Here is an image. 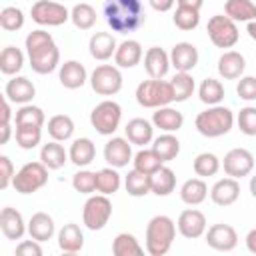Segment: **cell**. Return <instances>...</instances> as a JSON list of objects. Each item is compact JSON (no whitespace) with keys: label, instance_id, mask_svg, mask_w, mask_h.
Masks as SVG:
<instances>
[{"label":"cell","instance_id":"obj_56","mask_svg":"<svg viewBox=\"0 0 256 256\" xmlns=\"http://www.w3.org/2000/svg\"><path fill=\"white\" fill-rule=\"evenodd\" d=\"M246 248H248L252 254H256V228H252V230L246 234Z\"/></svg>","mask_w":256,"mask_h":256},{"label":"cell","instance_id":"obj_22","mask_svg":"<svg viewBox=\"0 0 256 256\" xmlns=\"http://www.w3.org/2000/svg\"><path fill=\"white\" fill-rule=\"evenodd\" d=\"M244 68H246V60L236 50H228V52H224L218 58V74L224 80H236V78H240L242 72H244Z\"/></svg>","mask_w":256,"mask_h":256},{"label":"cell","instance_id":"obj_24","mask_svg":"<svg viewBox=\"0 0 256 256\" xmlns=\"http://www.w3.org/2000/svg\"><path fill=\"white\" fill-rule=\"evenodd\" d=\"M60 84L68 90H76V88H82L84 82H86V68L84 64H80L78 60H66L62 66H60Z\"/></svg>","mask_w":256,"mask_h":256},{"label":"cell","instance_id":"obj_59","mask_svg":"<svg viewBox=\"0 0 256 256\" xmlns=\"http://www.w3.org/2000/svg\"><path fill=\"white\" fill-rule=\"evenodd\" d=\"M250 194L256 198V174L250 178Z\"/></svg>","mask_w":256,"mask_h":256},{"label":"cell","instance_id":"obj_30","mask_svg":"<svg viewBox=\"0 0 256 256\" xmlns=\"http://www.w3.org/2000/svg\"><path fill=\"white\" fill-rule=\"evenodd\" d=\"M68 156H70V162L76 164L78 168L88 166L96 156V146H94V142L90 138H76L70 144Z\"/></svg>","mask_w":256,"mask_h":256},{"label":"cell","instance_id":"obj_11","mask_svg":"<svg viewBox=\"0 0 256 256\" xmlns=\"http://www.w3.org/2000/svg\"><path fill=\"white\" fill-rule=\"evenodd\" d=\"M30 12H32V20L40 26H60L70 18V12L64 4L48 2V0H40L32 4Z\"/></svg>","mask_w":256,"mask_h":256},{"label":"cell","instance_id":"obj_58","mask_svg":"<svg viewBox=\"0 0 256 256\" xmlns=\"http://www.w3.org/2000/svg\"><path fill=\"white\" fill-rule=\"evenodd\" d=\"M246 32H248V36H250L252 40H256V20H254V22H248Z\"/></svg>","mask_w":256,"mask_h":256},{"label":"cell","instance_id":"obj_9","mask_svg":"<svg viewBox=\"0 0 256 256\" xmlns=\"http://www.w3.org/2000/svg\"><path fill=\"white\" fill-rule=\"evenodd\" d=\"M112 216V202L104 194L90 196L84 202L82 210V222L88 230H102Z\"/></svg>","mask_w":256,"mask_h":256},{"label":"cell","instance_id":"obj_32","mask_svg":"<svg viewBox=\"0 0 256 256\" xmlns=\"http://www.w3.org/2000/svg\"><path fill=\"white\" fill-rule=\"evenodd\" d=\"M224 14L232 22H254L256 20V4L250 0H228L224 4Z\"/></svg>","mask_w":256,"mask_h":256},{"label":"cell","instance_id":"obj_39","mask_svg":"<svg viewBox=\"0 0 256 256\" xmlns=\"http://www.w3.org/2000/svg\"><path fill=\"white\" fill-rule=\"evenodd\" d=\"M198 96H200V100L204 104L218 106L222 102V98H224V86L216 78H204L202 84H200V88H198Z\"/></svg>","mask_w":256,"mask_h":256},{"label":"cell","instance_id":"obj_50","mask_svg":"<svg viewBox=\"0 0 256 256\" xmlns=\"http://www.w3.org/2000/svg\"><path fill=\"white\" fill-rule=\"evenodd\" d=\"M238 128L240 132H244L246 136H256V108L254 106H246L238 112Z\"/></svg>","mask_w":256,"mask_h":256},{"label":"cell","instance_id":"obj_34","mask_svg":"<svg viewBox=\"0 0 256 256\" xmlns=\"http://www.w3.org/2000/svg\"><path fill=\"white\" fill-rule=\"evenodd\" d=\"M174 188H176V176L172 168L162 166L158 172L150 176V192H154L156 196H168L174 192Z\"/></svg>","mask_w":256,"mask_h":256},{"label":"cell","instance_id":"obj_8","mask_svg":"<svg viewBox=\"0 0 256 256\" xmlns=\"http://www.w3.org/2000/svg\"><path fill=\"white\" fill-rule=\"evenodd\" d=\"M208 38L216 48H232L238 42V26L226 14H214L206 26Z\"/></svg>","mask_w":256,"mask_h":256},{"label":"cell","instance_id":"obj_18","mask_svg":"<svg viewBox=\"0 0 256 256\" xmlns=\"http://www.w3.org/2000/svg\"><path fill=\"white\" fill-rule=\"evenodd\" d=\"M198 64V48L192 42H178L170 50V66L178 72H190Z\"/></svg>","mask_w":256,"mask_h":256},{"label":"cell","instance_id":"obj_46","mask_svg":"<svg viewBox=\"0 0 256 256\" xmlns=\"http://www.w3.org/2000/svg\"><path fill=\"white\" fill-rule=\"evenodd\" d=\"M42 124H44L42 108L26 104V106H20L16 110V126H36V128H42Z\"/></svg>","mask_w":256,"mask_h":256},{"label":"cell","instance_id":"obj_17","mask_svg":"<svg viewBox=\"0 0 256 256\" xmlns=\"http://www.w3.org/2000/svg\"><path fill=\"white\" fill-rule=\"evenodd\" d=\"M178 230L184 238H200L206 232V216L196 208L182 210L178 216Z\"/></svg>","mask_w":256,"mask_h":256},{"label":"cell","instance_id":"obj_29","mask_svg":"<svg viewBox=\"0 0 256 256\" xmlns=\"http://www.w3.org/2000/svg\"><path fill=\"white\" fill-rule=\"evenodd\" d=\"M58 246L62 252H80L84 246V234L78 224L68 222L58 232Z\"/></svg>","mask_w":256,"mask_h":256},{"label":"cell","instance_id":"obj_16","mask_svg":"<svg viewBox=\"0 0 256 256\" xmlns=\"http://www.w3.org/2000/svg\"><path fill=\"white\" fill-rule=\"evenodd\" d=\"M144 68L152 80H162L170 70V54L160 46H150L144 54Z\"/></svg>","mask_w":256,"mask_h":256},{"label":"cell","instance_id":"obj_44","mask_svg":"<svg viewBox=\"0 0 256 256\" xmlns=\"http://www.w3.org/2000/svg\"><path fill=\"white\" fill-rule=\"evenodd\" d=\"M170 84H172L174 102H184L194 92V78L188 72H176V76L170 80Z\"/></svg>","mask_w":256,"mask_h":256},{"label":"cell","instance_id":"obj_26","mask_svg":"<svg viewBox=\"0 0 256 256\" xmlns=\"http://www.w3.org/2000/svg\"><path fill=\"white\" fill-rule=\"evenodd\" d=\"M152 124L160 130H164V134H172V132H178L184 124V116L182 112H178L176 108H158L154 114H152Z\"/></svg>","mask_w":256,"mask_h":256},{"label":"cell","instance_id":"obj_57","mask_svg":"<svg viewBox=\"0 0 256 256\" xmlns=\"http://www.w3.org/2000/svg\"><path fill=\"white\" fill-rule=\"evenodd\" d=\"M0 132H2V136H0V144H6L8 140H10V124H6V126H0Z\"/></svg>","mask_w":256,"mask_h":256},{"label":"cell","instance_id":"obj_21","mask_svg":"<svg viewBox=\"0 0 256 256\" xmlns=\"http://www.w3.org/2000/svg\"><path fill=\"white\" fill-rule=\"evenodd\" d=\"M238 196H240V184L234 178H220L210 188V198L218 206H230L238 200Z\"/></svg>","mask_w":256,"mask_h":256},{"label":"cell","instance_id":"obj_12","mask_svg":"<svg viewBox=\"0 0 256 256\" xmlns=\"http://www.w3.org/2000/svg\"><path fill=\"white\" fill-rule=\"evenodd\" d=\"M254 168V156L250 150L246 148H232L226 156H224V172L228 174V178H244L252 172Z\"/></svg>","mask_w":256,"mask_h":256},{"label":"cell","instance_id":"obj_23","mask_svg":"<svg viewBox=\"0 0 256 256\" xmlns=\"http://www.w3.org/2000/svg\"><path fill=\"white\" fill-rule=\"evenodd\" d=\"M88 48H90V56L104 62L108 60L112 54H116V38L110 34V32H94L90 42H88Z\"/></svg>","mask_w":256,"mask_h":256},{"label":"cell","instance_id":"obj_42","mask_svg":"<svg viewBox=\"0 0 256 256\" xmlns=\"http://www.w3.org/2000/svg\"><path fill=\"white\" fill-rule=\"evenodd\" d=\"M134 170H138V172H142V174H146V176H152L154 172H158L164 164H162V160L154 154V150L152 148H144V150H140L136 156H134Z\"/></svg>","mask_w":256,"mask_h":256},{"label":"cell","instance_id":"obj_28","mask_svg":"<svg viewBox=\"0 0 256 256\" xmlns=\"http://www.w3.org/2000/svg\"><path fill=\"white\" fill-rule=\"evenodd\" d=\"M126 140L130 144H136V146H144V144H150L152 142V136H154V128L148 120L144 118H132L126 128Z\"/></svg>","mask_w":256,"mask_h":256},{"label":"cell","instance_id":"obj_19","mask_svg":"<svg viewBox=\"0 0 256 256\" xmlns=\"http://www.w3.org/2000/svg\"><path fill=\"white\" fill-rule=\"evenodd\" d=\"M0 230L8 240H20L28 230V226L24 224V218L16 208L6 206L0 212Z\"/></svg>","mask_w":256,"mask_h":256},{"label":"cell","instance_id":"obj_40","mask_svg":"<svg viewBox=\"0 0 256 256\" xmlns=\"http://www.w3.org/2000/svg\"><path fill=\"white\" fill-rule=\"evenodd\" d=\"M70 20H72V24L76 28L90 30L96 24V10H94V6L86 4V2L74 4V8L70 10Z\"/></svg>","mask_w":256,"mask_h":256},{"label":"cell","instance_id":"obj_35","mask_svg":"<svg viewBox=\"0 0 256 256\" xmlns=\"http://www.w3.org/2000/svg\"><path fill=\"white\" fill-rule=\"evenodd\" d=\"M152 150L162 160V164L170 162V160H174L180 154V140L174 134H160L158 138H154Z\"/></svg>","mask_w":256,"mask_h":256},{"label":"cell","instance_id":"obj_37","mask_svg":"<svg viewBox=\"0 0 256 256\" xmlns=\"http://www.w3.org/2000/svg\"><path fill=\"white\" fill-rule=\"evenodd\" d=\"M48 134L54 142H64L74 134V122L68 114H56L48 120Z\"/></svg>","mask_w":256,"mask_h":256},{"label":"cell","instance_id":"obj_52","mask_svg":"<svg viewBox=\"0 0 256 256\" xmlns=\"http://www.w3.org/2000/svg\"><path fill=\"white\" fill-rule=\"evenodd\" d=\"M236 92L242 100H256V78L254 76H244L240 78L238 86H236Z\"/></svg>","mask_w":256,"mask_h":256},{"label":"cell","instance_id":"obj_45","mask_svg":"<svg viewBox=\"0 0 256 256\" xmlns=\"http://www.w3.org/2000/svg\"><path fill=\"white\" fill-rule=\"evenodd\" d=\"M196 176L200 178H206V176H214L218 170H220V160L216 154L212 152H202L194 158V164H192Z\"/></svg>","mask_w":256,"mask_h":256},{"label":"cell","instance_id":"obj_27","mask_svg":"<svg viewBox=\"0 0 256 256\" xmlns=\"http://www.w3.org/2000/svg\"><path fill=\"white\" fill-rule=\"evenodd\" d=\"M142 58V46L138 40H124L118 44L114 62L118 68H134Z\"/></svg>","mask_w":256,"mask_h":256},{"label":"cell","instance_id":"obj_4","mask_svg":"<svg viewBox=\"0 0 256 256\" xmlns=\"http://www.w3.org/2000/svg\"><path fill=\"white\" fill-rule=\"evenodd\" d=\"M196 130L206 138H218L232 130L234 126V114L226 106H208L202 110L194 120Z\"/></svg>","mask_w":256,"mask_h":256},{"label":"cell","instance_id":"obj_55","mask_svg":"<svg viewBox=\"0 0 256 256\" xmlns=\"http://www.w3.org/2000/svg\"><path fill=\"white\" fill-rule=\"evenodd\" d=\"M150 6H152L154 10H158V12H166V10L174 8V2H172V0H162V2H158V0H150Z\"/></svg>","mask_w":256,"mask_h":256},{"label":"cell","instance_id":"obj_48","mask_svg":"<svg viewBox=\"0 0 256 256\" xmlns=\"http://www.w3.org/2000/svg\"><path fill=\"white\" fill-rule=\"evenodd\" d=\"M0 26L6 32H16L24 26V12L16 6H6L0 10Z\"/></svg>","mask_w":256,"mask_h":256},{"label":"cell","instance_id":"obj_53","mask_svg":"<svg viewBox=\"0 0 256 256\" xmlns=\"http://www.w3.org/2000/svg\"><path fill=\"white\" fill-rule=\"evenodd\" d=\"M14 256H44V250L40 246V242L36 240H22L18 246H16V252Z\"/></svg>","mask_w":256,"mask_h":256},{"label":"cell","instance_id":"obj_60","mask_svg":"<svg viewBox=\"0 0 256 256\" xmlns=\"http://www.w3.org/2000/svg\"><path fill=\"white\" fill-rule=\"evenodd\" d=\"M60 256H80V254L78 252H62Z\"/></svg>","mask_w":256,"mask_h":256},{"label":"cell","instance_id":"obj_5","mask_svg":"<svg viewBox=\"0 0 256 256\" xmlns=\"http://www.w3.org/2000/svg\"><path fill=\"white\" fill-rule=\"evenodd\" d=\"M136 102L142 108H166L170 102H174L172 84L166 80H144L136 88Z\"/></svg>","mask_w":256,"mask_h":256},{"label":"cell","instance_id":"obj_14","mask_svg":"<svg viewBox=\"0 0 256 256\" xmlns=\"http://www.w3.org/2000/svg\"><path fill=\"white\" fill-rule=\"evenodd\" d=\"M200 8H202V0H178L172 16L176 28L194 30L200 22Z\"/></svg>","mask_w":256,"mask_h":256},{"label":"cell","instance_id":"obj_15","mask_svg":"<svg viewBox=\"0 0 256 256\" xmlns=\"http://www.w3.org/2000/svg\"><path fill=\"white\" fill-rule=\"evenodd\" d=\"M104 160L110 164V168H124L132 160V148L126 138L114 136L104 146Z\"/></svg>","mask_w":256,"mask_h":256},{"label":"cell","instance_id":"obj_36","mask_svg":"<svg viewBox=\"0 0 256 256\" xmlns=\"http://www.w3.org/2000/svg\"><path fill=\"white\" fill-rule=\"evenodd\" d=\"M112 256H144V248L134 234L122 232L112 240Z\"/></svg>","mask_w":256,"mask_h":256},{"label":"cell","instance_id":"obj_43","mask_svg":"<svg viewBox=\"0 0 256 256\" xmlns=\"http://www.w3.org/2000/svg\"><path fill=\"white\" fill-rule=\"evenodd\" d=\"M98 180H96V190L104 196H110L114 192H118L122 180H120V174L116 172V168H102L96 172Z\"/></svg>","mask_w":256,"mask_h":256},{"label":"cell","instance_id":"obj_54","mask_svg":"<svg viewBox=\"0 0 256 256\" xmlns=\"http://www.w3.org/2000/svg\"><path fill=\"white\" fill-rule=\"evenodd\" d=\"M10 118H12V110H10V100L4 96V100H2V124L0 126H6V124H10Z\"/></svg>","mask_w":256,"mask_h":256},{"label":"cell","instance_id":"obj_25","mask_svg":"<svg viewBox=\"0 0 256 256\" xmlns=\"http://www.w3.org/2000/svg\"><path fill=\"white\" fill-rule=\"evenodd\" d=\"M54 230H56V226H54V220H52L50 214H46V212H36V214L30 216L28 234H30L32 240H36V242H46V240H50V238L54 236Z\"/></svg>","mask_w":256,"mask_h":256},{"label":"cell","instance_id":"obj_10","mask_svg":"<svg viewBox=\"0 0 256 256\" xmlns=\"http://www.w3.org/2000/svg\"><path fill=\"white\" fill-rule=\"evenodd\" d=\"M90 86L100 96H112L122 88V74L112 64H100L90 74Z\"/></svg>","mask_w":256,"mask_h":256},{"label":"cell","instance_id":"obj_7","mask_svg":"<svg viewBox=\"0 0 256 256\" xmlns=\"http://www.w3.org/2000/svg\"><path fill=\"white\" fill-rule=\"evenodd\" d=\"M48 182V168L42 162H26L14 176V190L20 194H32Z\"/></svg>","mask_w":256,"mask_h":256},{"label":"cell","instance_id":"obj_13","mask_svg":"<svg viewBox=\"0 0 256 256\" xmlns=\"http://www.w3.org/2000/svg\"><path fill=\"white\" fill-rule=\"evenodd\" d=\"M206 244L218 252H230L238 246V234L230 224H212L206 232Z\"/></svg>","mask_w":256,"mask_h":256},{"label":"cell","instance_id":"obj_1","mask_svg":"<svg viewBox=\"0 0 256 256\" xmlns=\"http://www.w3.org/2000/svg\"><path fill=\"white\" fill-rule=\"evenodd\" d=\"M26 52L30 58V66L36 74H50L60 64V50L54 38L42 28L32 30L26 36Z\"/></svg>","mask_w":256,"mask_h":256},{"label":"cell","instance_id":"obj_41","mask_svg":"<svg viewBox=\"0 0 256 256\" xmlns=\"http://www.w3.org/2000/svg\"><path fill=\"white\" fill-rule=\"evenodd\" d=\"M124 186H126V192L134 198L146 196V194H150V176L132 168L124 178Z\"/></svg>","mask_w":256,"mask_h":256},{"label":"cell","instance_id":"obj_49","mask_svg":"<svg viewBox=\"0 0 256 256\" xmlns=\"http://www.w3.org/2000/svg\"><path fill=\"white\" fill-rule=\"evenodd\" d=\"M96 180H98L96 172L80 170V172H76L72 176V186L80 194H92V192H96Z\"/></svg>","mask_w":256,"mask_h":256},{"label":"cell","instance_id":"obj_6","mask_svg":"<svg viewBox=\"0 0 256 256\" xmlns=\"http://www.w3.org/2000/svg\"><path fill=\"white\" fill-rule=\"evenodd\" d=\"M122 120V108L114 100H102L90 112V124L102 136H112Z\"/></svg>","mask_w":256,"mask_h":256},{"label":"cell","instance_id":"obj_3","mask_svg":"<svg viewBox=\"0 0 256 256\" xmlns=\"http://www.w3.org/2000/svg\"><path fill=\"white\" fill-rule=\"evenodd\" d=\"M176 236V224L172 218L158 214L150 218L146 226V252L150 256H164L174 242Z\"/></svg>","mask_w":256,"mask_h":256},{"label":"cell","instance_id":"obj_2","mask_svg":"<svg viewBox=\"0 0 256 256\" xmlns=\"http://www.w3.org/2000/svg\"><path fill=\"white\" fill-rule=\"evenodd\" d=\"M104 18L118 34H128L144 24V8L138 0H108L104 2Z\"/></svg>","mask_w":256,"mask_h":256},{"label":"cell","instance_id":"obj_31","mask_svg":"<svg viewBox=\"0 0 256 256\" xmlns=\"http://www.w3.org/2000/svg\"><path fill=\"white\" fill-rule=\"evenodd\" d=\"M208 196V186L202 178H188L182 186H180V198L184 204L188 206H198L206 200Z\"/></svg>","mask_w":256,"mask_h":256},{"label":"cell","instance_id":"obj_33","mask_svg":"<svg viewBox=\"0 0 256 256\" xmlns=\"http://www.w3.org/2000/svg\"><path fill=\"white\" fill-rule=\"evenodd\" d=\"M68 158H70V156H68V152L64 150V146L58 144V142H54V140L48 142V144H44L42 150H40V162H42L48 170H58V168H62Z\"/></svg>","mask_w":256,"mask_h":256},{"label":"cell","instance_id":"obj_47","mask_svg":"<svg viewBox=\"0 0 256 256\" xmlns=\"http://www.w3.org/2000/svg\"><path fill=\"white\" fill-rule=\"evenodd\" d=\"M42 140V128L36 126H16V144L22 150H32Z\"/></svg>","mask_w":256,"mask_h":256},{"label":"cell","instance_id":"obj_51","mask_svg":"<svg viewBox=\"0 0 256 256\" xmlns=\"http://www.w3.org/2000/svg\"><path fill=\"white\" fill-rule=\"evenodd\" d=\"M14 166L8 156H0V190H6L14 182Z\"/></svg>","mask_w":256,"mask_h":256},{"label":"cell","instance_id":"obj_20","mask_svg":"<svg viewBox=\"0 0 256 256\" xmlns=\"http://www.w3.org/2000/svg\"><path fill=\"white\" fill-rule=\"evenodd\" d=\"M34 94H36V88L26 76H14L12 80H8V84L4 88V96L10 102L22 104V106H26L34 98Z\"/></svg>","mask_w":256,"mask_h":256},{"label":"cell","instance_id":"obj_38","mask_svg":"<svg viewBox=\"0 0 256 256\" xmlns=\"http://www.w3.org/2000/svg\"><path fill=\"white\" fill-rule=\"evenodd\" d=\"M24 66V54L16 46H6L0 52V72L6 76H14Z\"/></svg>","mask_w":256,"mask_h":256}]
</instances>
